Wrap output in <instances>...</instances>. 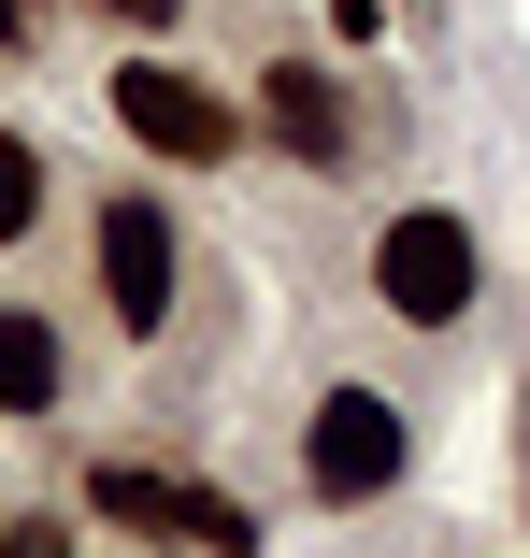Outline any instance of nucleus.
<instances>
[{"label":"nucleus","instance_id":"nucleus-7","mask_svg":"<svg viewBox=\"0 0 530 558\" xmlns=\"http://www.w3.org/2000/svg\"><path fill=\"white\" fill-rule=\"evenodd\" d=\"M58 401H72V344L29 301H0V415H58Z\"/></svg>","mask_w":530,"mask_h":558},{"label":"nucleus","instance_id":"nucleus-10","mask_svg":"<svg viewBox=\"0 0 530 558\" xmlns=\"http://www.w3.org/2000/svg\"><path fill=\"white\" fill-rule=\"evenodd\" d=\"M86 15H116V29H172L186 0H86Z\"/></svg>","mask_w":530,"mask_h":558},{"label":"nucleus","instance_id":"nucleus-5","mask_svg":"<svg viewBox=\"0 0 530 558\" xmlns=\"http://www.w3.org/2000/svg\"><path fill=\"white\" fill-rule=\"evenodd\" d=\"M116 130H130L144 158H172V172H230V158H244V116H230L186 58H130V72H116Z\"/></svg>","mask_w":530,"mask_h":558},{"label":"nucleus","instance_id":"nucleus-3","mask_svg":"<svg viewBox=\"0 0 530 558\" xmlns=\"http://www.w3.org/2000/svg\"><path fill=\"white\" fill-rule=\"evenodd\" d=\"M86 501L116 515V530H144V544H186V558H258V515H244L230 487H201V473L100 459V473H86Z\"/></svg>","mask_w":530,"mask_h":558},{"label":"nucleus","instance_id":"nucleus-2","mask_svg":"<svg viewBox=\"0 0 530 558\" xmlns=\"http://www.w3.org/2000/svg\"><path fill=\"white\" fill-rule=\"evenodd\" d=\"M373 301H387L401 329H459V315L487 301V258H473V230H459L445 201H415V215L373 230Z\"/></svg>","mask_w":530,"mask_h":558},{"label":"nucleus","instance_id":"nucleus-11","mask_svg":"<svg viewBox=\"0 0 530 558\" xmlns=\"http://www.w3.org/2000/svg\"><path fill=\"white\" fill-rule=\"evenodd\" d=\"M0 44H29V0H0Z\"/></svg>","mask_w":530,"mask_h":558},{"label":"nucleus","instance_id":"nucleus-1","mask_svg":"<svg viewBox=\"0 0 530 558\" xmlns=\"http://www.w3.org/2000/svg\"><path fill=\"white\" fill-rule=\"evenodd\" d=\"M86 258H100V315H116L130 344H158L172 301H186V230H172V201H158V186H116L100 230H86Z\"/></svg>","mask_w":530,"mask_h":558},{"label":"nucleus","instance_id":"nucleus-6","mask_svg":"<svg viewBox=\"0 0 530 558\" xmlns=\"http://www.w3.org/2000/svg\"><path fill=\"white\" fill-rule=\"evenodd\" d=\"M258 130H273L301 172H330V158H345V86L315 72V58H273V72H258Z\"/></svg>","mask_w":530,"mask_h":558},{"label":"nucleus","instance_id":"nucleus-4","mask_svg":"<svg viewBox=\"0 0 530 558\" xmlns=\"http://www.w3.org/2000/svg\"><path fill=\"white\" fill-rule=\"evenodd\" d=\"M401 459H415V415H401L387 387H330V401L301 415V487H315V501H387Z\"/></svg>","mask_w":530,"mask_h":558},{"label":"nucleus","instance_id":"nucleus-8","mask_svg":"<svg viewBox=\"0 0 530 558\" xmlns=\"http://www.w3.org/2000/svg\"><path fill=\"white\" fill-rule=\"evenodd\" d=\"M29 215H44V144L0 130V244H29Z\"/></svg>","mask_w":530,"mask_h":558},{"label":"nucleus","instance_id":"nucleus-9","mask_svg":"<svg viewBox=\"0 0 530 558\" xmlns=\"http://www.w3.org/2000/svg\"><path fill=\"white\" fill-rule=\"evenodd\" d=\"M0 558H72V530L58 515H0Z\"/></svg>","mask_w":530,"mask_h":558}]
</instances>
